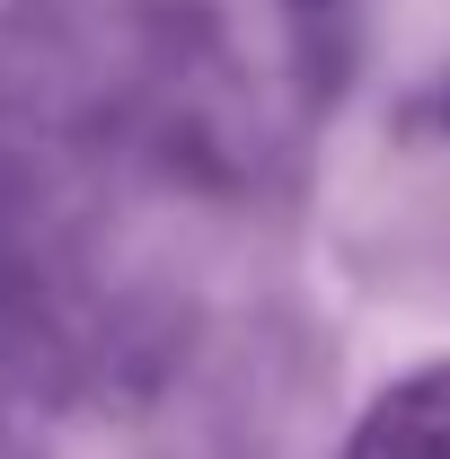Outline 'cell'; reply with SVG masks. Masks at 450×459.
<instances>
[{
	"label": "cell",
	"instance_id": "cell-1",
	"mask_svg": "<svg viewBox=\"0 0 450 459\" xmlns=\"http://www.w3.org/2000/svg\"><path fill=\"white\" fill-rule=\"evenodd\" d=\"M344 459H450V362L397 380L389 398L362 415Z\"/></svg>",
	"mask_w": 450,
	"mask_h": 459
}]
</instances>
